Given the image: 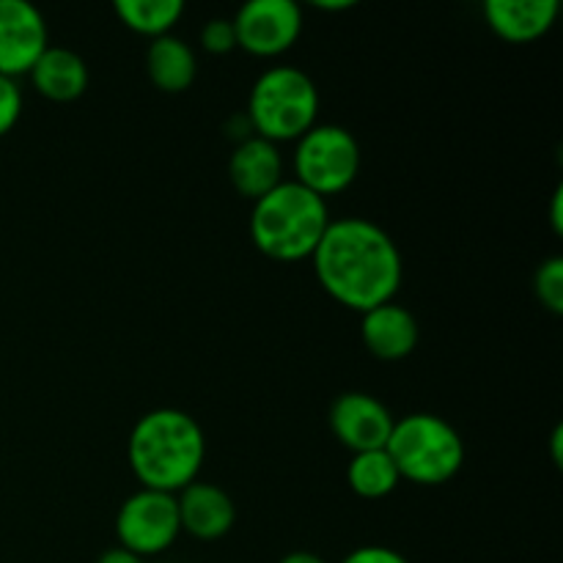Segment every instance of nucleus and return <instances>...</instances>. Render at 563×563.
<instances>
[{
    "mask_svg": "<svg viewBox=\"0 0 563 563\" xmlns=\"http://www.w3.org/2000/svg\"><path fill=\"white\" fill-rule=\"evenodd\" d=\"M533 291H537L539 302L548 308L550 313H563V258L553 256L537 269L533 278Z\"/></svg>",
    "mask_w": 563,
    "mask_h": 563,
    "instance_id": "6ab92c4d",
    "label": "nucleus"
},
{
    "mask_svg": "<svg viewBox=\"0 0 563 563\" xmlns=\"http://www.w3.org/2000/svg\"><path fill=\"white\" fill-rule=\"evenodd\" d=\"M278 563H328V561L319 559L317 553H308V550H295V553L284 555Z\"/></svg>",
    "mask_w": 563,
    "mask_h": 563,
    "instance_id": "b1692460",
    "label": "nucleus"
},
{
    "mask_svg": "<svg viewBox=\"0 0 563 563\" xmlns=\"http://www.w3.org/2000/svg\"><path fill=\"white\" fill-rule=\"evenodd\" d=\"M229 179L240 196L258 201L284 181V159L275 143L251 135L240 141L229 159Z\"/></svg>",
    "mask_w": 563,
    "mask_h": 563,
    "instance_id": "ddd939ff",
    "label": "nucleus"
},
{
    "mask_svg": "<svg viewBox=\"0 0 563 563\" xmlns=\"http://www.w3.org/2000/svg\"><path fill=\"white\" fill-rule=\"evenodd\" d=\"M563 187H559L553 196V229L555 234H563Z\"/></svg>",
    "mask_w": 563,
    "mask_h": 563,
    "instance_id": "393cba45",
    "label": "nucleus"
},
{
    "mask_svg": "<svg viewBox=\"0 0 563 563\" xmlns=\"http://www.w3.org/2000/svg\"><path fill=\"white\" fill-rule=\"evenodd\" d=\"M207 440L196 418L185 410L159 407L137 418L126 440V460L143 489L181 493L198 482Z\"/></svg>",
    "mask_w": 563,
    "mask_h": 563,
    "instance_id": "f03ea898",
    "label": "nucleus"
},
{
    "mask_svg": "<svg viewBox=\"0 0 563 563\" xmlns=\"http://www.w3.org/2000/svg\"><path fill=\"white\" fill-rule=\"evenodd\" d=\"M341 563H410L399 550L383 548V544H366V548L352 550Z\"/></svg>",
    "mask_w": 563,
    "mask_h": 563,
    "instance_id": "4be33fe9",
    "label": "nucleus"
},
{
    "mask_svg": "<svg viewBox=\"0 0 563 563\" xmlns=\"http://www.w3.org/2000/svg\"><path fill=\"white\" fill-rule=\"evenodd\" d=\"M47 47L42 11L27 0H0V75H27Z\"/></svg>",
    "mask_w": 563,
    "mask_h": 563,
    "instance_id": "9d476101",
    "label": "nucleus"
},
{
    "mask_svg": "<svg viewBox=\"0 0 563 563\" xmlns=\"http://www.w3.org/2000/svg\"><path fill=\"white\" fill-rule=\"evenodd\" d=\"M355 5V0H313V9L322 11H346Z\"/></svg>",
    "mask_w": 563,
    "mask_h": 563,
    "instance_id": "a878e982",
    "label": "nucleus"
},
{
    "mask_svg": "<svg viewBox=\"0 0 563 563\" xmlns=\"http://www.w3.org/2000/svg\"><path fill=\"white\" fill-rule=\"evenodd\" d=\"M418 335L421 330H418L416 317L399 302H385L363 313L361 339L379 361L396 363L410 357L418 346Z\"/></svg>",
    "mask_w": 563,
    "mask_h": 563,
    "instance_id": "f8f14e48",
    "label": "nucleus"
},
{
    "mask_svg": "<svg viewBox=\"0 0 563 563\" xmlns=\"http://www.w3.org/2000/svg\"><path fill=\"white\" fill-rule=\"evenodd\" d=\"M319 113V91L306 71L295 66H273L262 71L247 97V121L253 132L269 143L300 141Z\"/></svg>",
    "mask_w": 563,
    "mask_h": 563,
    "instance_id": "39448f33",
    "label": "nucleus"
},
{
    "mask_svg": "<svg viewBox=\"0 0 563 563\" xmlns=\"http://www.w3.org/2000/svg\"><path fill=\"white\" fill-rule=\"evenodd\" d=\"M181 533L176 495L157 489H137L121 504L115 515L119 548L141 555L143 561L165 553Z\"/></svg>",
    "mask_w": 563,
    "mask_h": 563,
    "instance_id": "0eeeda50",
    "label": "nucleus"
},
{
    "mask_svg": "<svg viewBox=\"0 0 563 563\" xmlns=\"http://www.w3.org/2000/svg\"><path fill=\"white\" fill-rule=\"evenodd\" d=\"M146 75L163 93H181L196 82L198 60L185 38L165 33L146 49Z\"/></svg>",
    "mask_w": 563,
    "mask_h": 563,
    "instance_id": "dca6fc26",
    "label": "nucleus"
},
{
    "mask_svg": "<svg viewBox=\"0 0 563 563\" xmlns=\"http://www.w3.org/2000/svg\"><path fill=\"white\" fill-rule=\"evenodd\" d=\"M559 9L555 0H487L484 20L506 42L528 44L555 25Z\"/></svg>",
    "mask_w": 563,
    "mask_h": 563,
    "instance_id": "4468645a",
    "label": "nucleus"
},
{
    "mask_svg": "<svg viewBox=\"0 0 563 563\" xmlns=\"http://www.w3.org/2000/svg\"><path fill=\"white\" fill-rule=\"evenodd\" d=\"M394 423L396 418L390 416L388 407L377 396L363 390L341 394L330 407V432L352 454L385 449Z\"/></svg>",
    "mask_w": 563,
    "mask_h": 563,
    "instance_id": "1a4fd4ad",
    "label": "nucleus"
},
{
    "mask_svg": "<svg viewBox=\"0 0 563 563\" xmlns=\"http://www.w3.org/2000/svg\"><path fill=\"white\" fill-rule=\"evenodd\" d=\"M346 482H350L352 493L361 495L366 500L388 498L396 487H399L401 476L396 471L394 460L388 451H363V454H352L350 467H346Z\"/></svg>",
    "mask_w": 563,
    "mask_h": 563,
    "instance_id": "f3484780",
    "label": "nucleus"
},
{
    "mask_svg": "<svg viewBox=\"0 0 563 563\" xmlns=\"http://www.w3.org/2000/svg\"><path fill=\"white\" fill-rule=\"evenodd\" d=\"M330 225L324 198L297 181H280L275 190L253 201L251 240L273 262L311 258Z\"/></svg>",
    "mask_w": 563,
    "mask_h": 563,
    "instance_id": "7ed1b4c3",
    "label": "nucleus"
},
{
    "mask_svg": "<svg viewBox=\"0 0 563 563\" xmlns=\"http://www.w3.org/2000/svg\"><path fill=\"white\" fill-rule=\"evenodd\" d=\"M201 47L212 55H229L236 49V31L234 22L225 16H214L201 27Z\"/></svg>",
    "mask_w": 563,
    "mask_h": 563,
    "instance_id": "aec40b11",
    "label": "nucleus"
},
{
    "mask_svg": "<svg viewBox=\"0 0 563 563\" xmlns=\"http://www.w3.org/2000/svg\"><path fill=\"white\" fill-rule=\"evenodd\" d=\"M22 115V91L14 77L0 75V137L9 135Z\"/></svg>",
    "mask_w": 563,
    "mask_h": 563,
    "instance_id": "412c9836",
    "label": "nucleus"
},
{
    "mask_svg": "<svg viewBox=\"0 0 563 563\" xmlns=\"http://www.w3.org/2000/svg\"><path fill=\"white\" fill-rule=\"evenodd\" d=\"M97 563H146V561H143L141 555L130 553V550H124V548H113V550H108V553L99 555Z\"/></svg>",
    "mask_w": 563,
    "mask_h": 563,
    "instance_id": "5701e85b",
    "label": "nucleus"
},
{
    "mask_svg": "<svg viewBox=\"0 0 563 563\" xmlns=\"http://www.w3.org/2000/svg\"><path fill=\"white\" fill-rule=\"evenodd\" d=\"M553 462L555 465L561 467V462H563V427H555V432H553Z\"/></svg>",
    "mask_w": 563,
    "mask_h": 563,
    "instance_id": "bb28decb",
    "label": "nucleus"
},
{
    "mask_svg": "<svg viewBox=\"0 0 563 563\" xmlns=\"http://www.w3.org/2000/svg\"><path fill=\"white\" fill-rule=\"evenodd\" d=\"M27 75L33 88L49 102H75L88 88L86 60L69 47H47Z\"/></svg>",
    "mask_w": 563,
    "mask_h": 563,
    "instance_id": "2eb2a0df",
    "label": "nucleus"
},
{
    "mask_svg": "<svg viewBox=\"0 0 563 563\" xmlns=\"http://www.w3.org/2000/svg\"><path fill=\"white\" fill-rule=\"evenodd\" d=\"M231 22L236 31V47L258 58L286 53L302 33V11L295 0H251Z\"/></svg>",
    "mask_w": 563,
    "mask_h": 563,
    "instance_id": "6e6552de",
    "label": "nucleus"
},
{
    "mask_svg": "<svg viewBox=\"0 0 563 563\" xmlns=\"http://www.w3.org/2000/svg\"><path fill=\"white\" fill-rule=\"evenodd\" d=\"M113 9L115 16L130 31L148 38H159L165 33H170V27L185 14V3L181 0H115Z\"/></svg>",
    "mask_w": 563,
    "mask_h": 563,
    "instance_id": "a211bd4d",
    "label": "nucleus"
},
{
    "mask_svg": "<svg viewBox=\"0 0 563 563\" xmlns=\"http://www.w3.org/2000/svg\"><path fill=\"white\" fill-rule=\"evenodd\" d=\"M311 262L319 286L357 313L394 302L405 275L394 236L366 218L330 220Z\"/></svg>",
    "mask_w": 563,
    "mask_h": 563,
    "instance_id": "f257e3e1",
    "label": "nucleus"
},
{
    "mask_svg": "<svg viewBox=\"0 0 563 563\" xmlns=\"http://www.w3.org/2000/svg\"><path fill=\"white\" fill-rule=\"evenodd\" d=\"M176 509H179L181 531L201 542H218L236 522V506L231 495L209 482H192L176 493Z\"/></svg>",
    "mask_w": 563,
    "mask_h": 563,
    "instance_id": "9b49d317",
    "label": "nucleus"
},
{
    "mask_svg": "<svg viewBox=\"0 0 563 563\" xmlns=\"http://www.w3.org/2000/svg\"><path fill=\"white\" fill-rule=\"evenodd\" d=\"M361 174V146L346 126L313 124L297 141L295 176L297 185L319 198L335 196L352 187Z\"/></svg>",
    "mask_w": 563,
    "mask_h": 563,
    "instance_id": "423d86ee",
    "label": "nucleus"
},
{
    "mask_svg": "<svg viewBox=\"0 0 563 563\" xmlns=\"http://www.w3.org/2000/svg\"><path fill=\"white\" fill-rule=\"evenodd\" d=\"M385 451L399 476L418 487H440L465 465V443L460 432L432 412H412L396 421Z\"/></svg>",
    "mask_w": 563,
    "mask_h": 563,
    "instance_id": "20e7f679",
    "label": "nucleus"
}]
</instances>
